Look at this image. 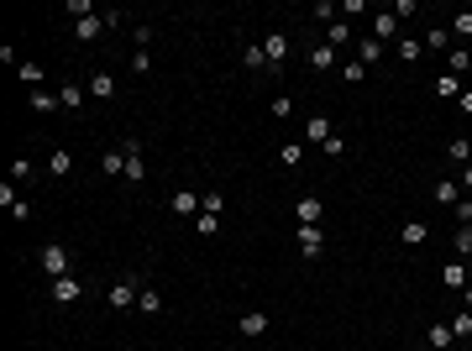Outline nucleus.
<instances>
[{"mask_svg": "<svg viewBox=\"0 0 472 351\" xmlns=\"http://www.w3.org/2000/svg\"><path fill=\"white\" fill-rule=\"evenodd\" d=\"M294 221H299V225H320V221H326V199H320V194H299Z\"/></svg>", "mask_w": 472, "mask_h": 351, "instance_id": "f257e3e1", "label": "nucleus"}, {"mask_svg": "<svg viewBox=\"0 0 472 351\" xmlns=\"http://www.w3.org/2000/svg\"><path fill=\"white\" fill-rule=\"evenodd\" d=\"M42 268H47V278H69V246L47 241L42 246Z\"/></svg>", "mask_w": 472, "mask_h": 351, "instance_id": "f03ea898", "label": "nucleus"}, {"mask_svg": "<svg viewBox=\"0 0 472 351\" xmlns=\"http://www.w3.org/2000/svg\"><path fill=\"white\" fill-rule=\"evenodd\" d=\"M126 153V184H147V163H142V142H121Z\"/></svg>", "mask_w": 472, "mask_h": 351, "instance_id": "7ed1b4c3", "label": "nucleus"}, {"mask_svg": "<svg viewBox=\"0 0 472 351\" xmlns=\"http://www.w3.org/2000/svg\"><path fill=\"white\" fill-rule=\"evenodd\" d=\"M200 205H205V194H194V189H178V194H174V215H178V221H194Z\"/></svg>", "mask_w": 472, "mask_h": 351, "instance_id": "20e7f679", "label": "nucleus"}, {"mask_svg": "<svg viewBox=\"0 0 472 351\" xmlns=\"http://www.w3.org/2000/svg\"><path fill=\"white\" fill-rule=\"evenodd\" d=\"M262 58H268V69H278V63L289 58V37H283V32H268V37H262Z\"/></svg>", "mask_w": 472, "mask_h": 351, "instance_id": "39448f33", "label": "nucleus"}, {"mask_svg": "<svg viewBox=\"0 0 472 351\" xmlns=\"http://www.w3.org/2000/svg\"><path fill=\"white\" fill-rule=\"evenodd\" d=\"M137 299H142V293H137V283H131V278L110 283V309H137Z\"/></svg>", "mask_w": 472, "mask_h": 351, "instance_id": "423d86ee", "label": "nucleus"}, {"mask_svg": "<svg viewBox=\"0 0 472 351\" xmlns=\"http://www.w3.org/2000/svg\"><path fill=\"white\" fill-rule=\"evenodd\" d=\"M299 252H305V257H320V252H326V231H320V225H299Z\"/></svg>", "mask_w": 472, "mask_h": 351, "instance_id": "0eeeda50", "label": "nucleus"}, {"mask_svg": "<svg viewBox=\"0 0 472 351\" xmlns=\"http://www.w3.org/2000/svg\"><path fill=\"white\" fill-rule=\"evenodd\" d=\"M336 63H342V53H336L330 42H315V47H310V69L326 74V69H336Z\"/></svg>", "mask_w": 472, "mask_h": 351, "instance_id": "6e6552de", "label": "nucleus"}, {"mask_svg": "<svg viewBox=\"0 0 472 351\" xmlns=\"http://www.w3.org/2000/svg\"><path fill=\"white\" fill-rule=\"evenodd\" d=\"M26 105H32L37 116H53V110H63V100L53 89H32V94H26Z\"/></svg>", "mask_w": 472, "mask_h": 351, "instance_id": "1a4fd4ad", "label": "nucleus"}, {"mask_svg": "<svg viewBox=\"0 0 472 351\" xmlns=\"http://www.w3.org/2000/svg\"><path fill=\"white\" fill-rule=\"evenodd\" d=\"M84 89H90V100H110V94H116V74H90V84H84Z\"/></svg>", "mask_w": 472, "mask_h": 351, "instance_id": "9d476101", "label": "nucleus"}, {"mask_svg": "<svg viewBox=\"0 0 472 351\" xmlns=\"http://www.w3.org/2000/svg\"><path fill=\"white\" fill-rule=\"evenodd\" d=\"M357 63H362V69L383 63V42H378V37H362V42H357Z\"/></svg>", "mask_w": 472, "mask_h": 351, "instance_id": "9b49d317", "label": "nucleus"}, {"mask_svg": "<svg viewBox=\"0 0 472 351\" xmlns=\"http://www.w3.org/2000/svg\"><path fill=\"white\" fill-rule=\"evenodd\" d=\"M79 278H74V273H69V278H53V299H58V305H74V299H79Z\"/></svg>", "mask_w": 472, "mask_h": 351, "instance_id": "f8f14e48", "label": "nucleus"}, {"mask_svg": "<svg viewBox=\"0 0 472 351\" xmlns=\"http://www.w3.org/2000/svg\"><path fill=\"white\" fill-rule=\"evenodd\" d=\"M100 173H106V178H126V153H121V147H110V153L100 157Z\"/></svg>", "mask_w": 472, "mask_h": 351, "instance_id": "ddd939ff", "label": "nucleus"}, {"mask_svg": "<svg viewBox=\"0 0 472 351\" xmlns=\"http://www.w3.org/2000/svg\"><path fill=\"white\" fill-rule=\"evenodd\" d=\"M441 283L462 293V289H467V262H462V257H457V262H446V268H441Z\"/></svg>", "mask_w": 472, "mask_h": 351, "instance_id": "4468645a", "label": "nucleus"}, {"mask_svg": "<svg viewBox=\"0 0 472 351\" xmlns=\"http://www.w3.org/2000/svg\"><path fill=\"white\" fill-rule=\"evenodd\" d=\"M100 32H106V16H84V22H74V37H79V42H94Z\"/></svg>", "mask_w": 472, "mask_h": 351, "instance_id": "2eb2a0df", "label": "nucleus"}, {"mask_svg": "<svg viewBox=\"0 0 472 351\" xmlns=\"http://www.w3.org/2000/svg\"><path fill=\"white\" fill-rule=\"evenodd\" d=\"M47 173H53V178H69V173H74V153H69V147H53V163H47Z\"/></svg>", "mask_w": 472, "mask_h": 351, "instance_id": "dca6fc26", "label": "nucleus"}, {"mask_svg": "<svg viewBox=\"0 0 472 351\" xmlns=\"http://www.w3.org/2000/svg\"><path fill=\"white\" fill-rule=\"evenodd\" d=\"M305 137H310V142H320V147H326V142L336 137V131H330V121H326V116H310V121H305Z\"/></svg>", "mask_w": 472, "mask_h": 351, "instance_id": "f3484780", "label": "nucleus"}, {"mask_svg": "<svg viewBox=\"0 0 472 351\" xmlns=\"http://www.w3.org/2000/svg\"><path fill=\"white\" fill-rule=\"evenodd\" d=\"M399 236H404V246H425L430 225H425V221H404V225H399Z\"/></svg>", "mask_w": 472, "mask_h": 351, "instance_id": "a211bd4d", "label": "nucleus"}, {"mask_svg": "<svg viewBox=\"0 0 472 351\" xmlns=\"http://www.w3.org/2000/svg\"><path fill=\"white\" fill-rule=\"evenodd\" d=\"M373 37H378V42L399 37V16H389V11H383V16H373Z\"/></svg>", "mask_w": 472, "mask_h": 351, "instance_id": "6ab92c4d", "label": "nucleus"}, {"mask_svg": "<svg viewBox=\"0 0 472 351\" xmlns=\"http://www.w3.org/2000/svg\"><path fill=\"white\" fill-rule=\"evenodd\" d=\"M326 42L336 47V53H342V47H352V26H346V22H330V26H326Z\"/></svg>", "mask_w": 472, "mask_h": 351, "instance_id": "aec40b11", "label": "nucleus"}, {"mask_svg": "<svg viewBox=\"0 0 472 351\" xmlns=\"http://www.w3.org/2000/svg\"><path fill=\"white\" fill-rule=\"evenodd\" d=\"M425 47H430V53H451V26H430V32H425Z\"/></svg>", "mask_w": 472, "mask_h": 351, "instance_id": "412c9836", "label": "nucleus"}, {"mask_svg": "<svg viewBox=\"0 0 472 351\" xmlns=\"http://www.w3.org/2000/svg\"><path fill=\"white\" fill-rule=\"evenodd\" d=\"M58 100H63V110H79L84 100H90V89H84V84H63V89H58Z\"/></svg>", "mask_w": 472, "mask_h": 351, "instance_id": "4be33fe9", "label": "nucleus"}, {"mask_svg": "<svg viewBox=\"0 0 472 351\" xmlns=\"http://www.w3.org/2000/svg\"><path fill=\"white\" fill-rule=\"evenodd\" d=\"M446 69L457 74V79H462V74H472V53H467V47H451V53H446Z\"/></svg>", "mask_w": 472, "mask_h": 351, "instance_id": "5701e85b", "label": "nucleus"}, {"mask_svg": "<svg viewBox=\"0 0 472 351\" xmlns=\"http://www.w3.org/2000/svg\"><path fill=\"white\" fill-rule=\"evenodd\" d=\"M446 157L467 168V163H472V147H467V137H446Z\"/></svg>", "mask_w": 472, "mask_h": 351, "instance_id": "b1692460", "label": "nucleus"}, {"mask_svg": "<svg viewBox=\"0 0 472 351\" xmlns=\"http://www.w3.org/2000/svg\"><path fill=\"white\" fill-rule=\"evenodd\" d=\"M137 315H163V293H158V289H142V299H137Z\"/></svg>", "mask_w": 472, "mask_h": 351, "instance_id": "393cba45", "label": "nucleus"}, {"mask_svg": "<svg viewBox=\"0 0 472 351\" xmlns=\"http://www.w3.org/2000/svg\"><path fill=\"white\" fill-rule=\"evenodd\" d=\"M262 330H268V315H262V309H247V315H242V336H262Z\"/></svg>", "mask_w": 472, "mask_h": 351, "instance_id": "a878e982", "label": "nucleus"}, {"mask_svg": "<svg viewBox=\"0 0 472 351\" xmlns=\"http://www.w3.org/2000/svg\"><path fill=\"white\" fill-rule=\"evenodd\" d=\"M462 89H467V84H462L457 74H441L436 79V94H446V100H462Z\"/></svg>", "mask_w": 472, "mask_h": 351, "instance_id": "bb28decb", "label": "nucleus"}, {"mask_svg": "<svg viewBox=\"0 0 472 351\" xmlns=\"http://www.w3.org/2000/svg\"><path fill=\"white\" fill-rule=\"evenodd\" d=\"M278 163L283 168H299V163H305V147H299V142H283V147H278Z\"/></svg>", "mask_w": 472, "mask_h": 351, "instance_id": "cd10ccee", "label": "nucleus"}, {"mask_svg": "<svg viewBox=\"0 0 472 351\" xmlns=\"http://www.w3.org/2000/svg\"><path fill=\"white\" fill-rule=\"evenodd\" d=\"M16 74H22L26 89H42V63H16Z\"/></svg>", "mask_w": 472, "mask_h": 351, "instance_id": "c85d7f7f", "label": "nucleus"}, {"mask_svg": "<svg viewBox=\"0 0 472 351\" xmlns=\"http://www.w3.org/2000/svg\"><path fill=\"white\" fill-rule=\"evenodd\" d=\"M420 53H425V42H420V37H399V63H414Z\"/></svg>", "mask_w": 472, "mask_h": 351, "instance_id": "c756f323", "label": "nucleus"}, {"mask_svg": "<svg viewBox=\"0 0 472 351\" xmlns=\"http://www.w3.org/2000/svg\"><path fill=\"white\" fill-rule=\"evenodd\" d=\"M194 231H200V236H215V231H221V215H215V210H200V215H194Z\"/></svg>", "mask_w": 472, "mask_h": 351, "instance_id": "7c9ffc66", "label": "nucleus"}, {"mask_svg": "<svg viewBox=\"0 0 472 351\" xmlns=\"http://www.w3.org/2000/svg\"><path fill=\"white\" fill-rule=\"evenodd\" d=\"M451 341H457V336H451V325H430V351H446Z\"/></svg>", "mask_w": 472, "mask_h": 351, "instance_id": "2f4dec72", "label": "nucleus"}, {"mask_svg": "<svg viewBox=\"0 0 472 351\" xmlns=\"http://www.w3.org/2000/svg\"><path fill=\"white\" fill-rule=\"evenodd\" d=\"M451 336H472V309H462V315H451Z\"/></svg>", "mask_w": 472, "mask_h": 351, "instance_id": "473e14b6", "label": "nucleus"}, {"mask_svg": "<svg viewBox=\"0 0 472 351\" xmlns=\"http://www.w3.org/2000/svg\"><path fill=\"white\" fill-rule=\"evenodd\" d=\"M451 246H457V257L467 262V257H472V225H462V231H457V241H451Z\"/></svg>", "mask_w": 472, "mask_h": 351, "instance_id": "72a5a7b5", "label": "nucleus"}, {"mask_svg": "<svg viewBox=\"0 0 472 351\" xmlns=\"http://www.w3.org/2000/svg\"><path fill=\"white\" fill-rule=\"evenodd\" d=\"M451 37H472V11H457V16H451Z\"/></svg>", "mask_w": 472, "mask_h": 351, "instance_id": "f704fd0d", "label": "nucleus"}, {"mask_svg": "<svg viewBox=\"0 0 472 351\" xmlns=\"http://www.w3.org/2000/svg\"><path fill=\"white\" fill-rule=\"evenodd\" d=\"M268 110H273V116L283 121V116H289V110H294V100H289V94H278V100H268Z\"/></svg>", "mask_w": 472, "mask_h": 351, "instance_id": "c9c22d12", "label": "nucleus"}, {"mask_svg": "<svg viewBox=\"0 0 472 351\" xmlns=\"http://www.w3.org/2000/svg\"><path fill=\"white\" fill-rule=\"evenodd\" d=\"M242 63H247V69H268V58H262V47H247V53H242Z\"/></svg>", "mask_w": 472, "mask_h": 351, "instance_id": "e433bc0d", "label": "nucleus"}, {"mask_svg": "<svg viewBox=\"0 0 472 351\" xmlns=\"http://www.w3.org/2000/svg\"><path fill=\"white\" fill-rule=\"evenodd\" d=\"M126 63H131V74H147V69H153V58H147V53H142V47H137V53H131Z\"/></svg>", "mask_w": 472, "mask_h": 351, "instance_id": "4c0bfd02", "label": "nucleus"}, {"mask_svg": "<svg viewBox=\"0 0 472 351\" xmlns=\"http://www.w3.org/2000/svg\"><path fill=\"white\" fill-rule=\"evenodd\" d=\"M451 215H457L462 225H472V199H457V205H451Z\"/></svg>", "mask_w": 472, "mask_h": 351, "instance_id": "58836bf2", "label": "nucleus"}, {"mask_svg": "<svg viewBox=\"0 0 472 351\" xmlns=\"http://www.w3.org/2000/svg\"><path fill=\"white\" fill-rule=\"evenodd\" d=\"M342 74H346V84H362V79H367V69H362V63H357V58H352V63H346V69H342Z\"/></svg>", "mask_w": 472, "mask_h": 351, "instance_id": "ea45409f", "label": "nucleus"}, {"mask_svg": "<svg viewBox=\"0 0 472 351\" xmlns=\"http://www.w3.org/2000/svg\"><path fill=\"white\" fill-rule=\"evenodd\" d=\"M310 16H315V22H326V26H330V16H336V6H330V0H320V6H315V11H310Z\"/></svg>", "mask_w": 472, "mask_h": 351, "instance_id": "a19ab883", "label": "nucleus"}, {"mask_svg": "<svg viewBox=\"0 0 472 351\" xmlns=\"http://www.w3.org/2000/svg\"><path fill=\"white\" fill-rule=\"evenodd\" d=\"M11 178H32V157H16V163H11Z\"/></svg>", "mask_w": 472, "mask_h": 351, "instance_id": "79ce46f5", "label": "nucleus"}, {"mask_svg": "<svg viewBox=\"0 0 472 351\" xmlns=\"http://www.w3.org/2000/svg\"><path fill=\"white\" fill-rule=\"evenodd\" d=\"M436 199L441 205H457V184H436Z\"/></svg>", "mask_w": 472, "mask_h": 351, "instance_id": "37998d69", "label": "nucleus"}, {"mask_svg": "<svg viewBox=\"0 0 472 351\" xmlns=\"http://www.w3.org/2000/svg\"><path fill=\"white\" fill-rule=\"evenodd\" d=\"M457 110H462V116H472V84H467V89H462V100H457Z\"/></svg>", "mask_w": 472, "mask_h": 351, "instance_id": "c03bdc74", "label": "nucleus"}, {"mask_svg": "<svg viewBox=\"0 0 472 351\" xmlns=\"http://www.w3.org/2000/svg\"><path fill=\"white\" fill-rule=\"evenodd\" d=\"M462 309H472V283H467V289H462Z\"/></svg>", "mask_w": 472, "mask_h": 351, "instance_id": "a18cd8bd", "label": "nucleus"}, {"mask_svg": "<svg viewBox=\"0 0 472 351\" xmlns=\"http://www.w3.org/2000/svg\"><path fill=\"white\" fill-rule=\"evenodd\" d=\"M457 184H467V189H472V163H467V168H462V178H457Z\"/></svg>", "mask_w": 472, "mask_h": 351, "instance_id": "49530a36", "label": "nucleus"}]
</instances>
